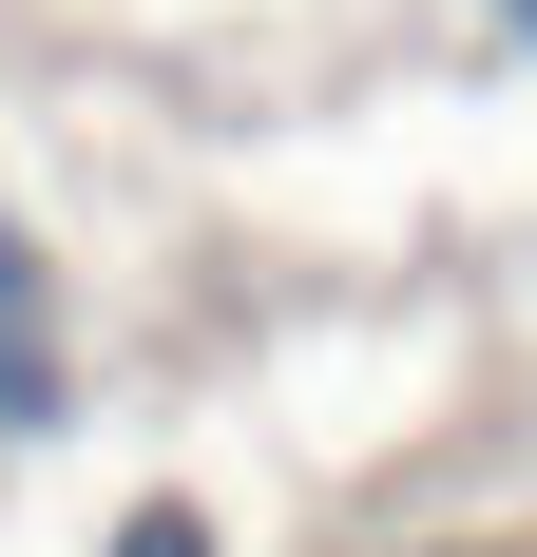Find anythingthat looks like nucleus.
I'll use <instances>...</instances> for the list:
<instances>
[{"instance_id": "2", "label": "nucleus", "mask_w": 537, "mask_h": 557, "mask_svg": "<svg viewBox=\"0 0 537 557\" xmlns=\"http://www.w3.org/2000/svg\"><path fill=\"white\" fill-rule=\"evenodd\" d=\"M0 423H58V385H39V346H0Z\"/></svg>"}, {"instance_id": "4", "label": "nucleus", "mask_w": 537, "mask_h": 557, "mask_svg": "<svg viewBox=\"0 0 537 557\" xmlns=\"http://www.w3.org/2000/svg\"><path fill=\"white\" fill-rule=\"evenodd\" d=\"M499 20H519V39H537V0H499Z\"/></svg>"}, {"instance_id": "1", "label": "nucleus", "mask_w": 537, "mask_h": 557, "mask_svg": "<svg viewBox=\"0 0 537 557\" xmlns=\"http://www.w3.org/2000/svg\"><path fill=\"white\" fill-rule=\"evenodd\" d=\"M115 557H212V519H192V500H135V519H115Z\"/></svg>"}, {"instance_id": "3", "label": "nucleus", "mask_w": 537, "mask_h": 557, "mask_svg": "<svg viewBox=\"0 0 537 557\" xmlns=\"http://www.w3.org/2000/svg\"><path fill=\"white\" fill-rule=\"evenodd\" d=\"M20 288H39V270H20V231H0V308H20Z\"/></svg>"}]
</instances>
